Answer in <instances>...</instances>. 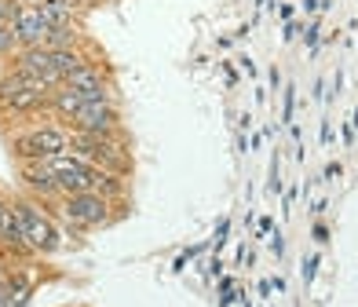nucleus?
Wrapping results in <instances>:
<instances>
[{
    "label": "nucleus",
    "instance_id": "nucleus-1",
    "mask_svg": "<svg viewBox=\"0 0 358 307\" xmlns=\"http://www.w3.org/2000/svg\"><path fill=\"white\" fill-rule=\"evenodd\" d=\"M11 150L19 161H44L70 150V128L62 124H34L11 139Z\"/></svg>",
    "mask_w": 358,
    "mask_h": 307
},
{
    "label": "nucleus",
    "instance_id": "nucleus-2",
    "mask_svg": "<svg viewBox=\"0 0 358 307\" xmlns=\"http://www.w3.org/2000/svg\"><path fill=\"white\" fill-rule=\"evenodd\" d=\"M11 208H15L19 234H22V241H26L29 252H55V249H59V227L48 220V213H44L41 205L26 201V198H15Z\"/></svg>",
    "mask_w": 358,
    "mask_h": 307
},
{
    "label": "nucleus",
    "instance_id": "nucleus-3",
    "mask_svg": "<svg viewBox=\"0 0 358 307\" xmlns=\"http://www.w3.org/2000/svg\"><path fill=\"white\" fill-rule=\"evenodd\" d=\"M62 213H66L70 223H77L80 231H95V227H106L113 208L103 194L95 190H80V194H70V198H62Z\"/></svg>",
    "mask_w": 358,
    "mask_h": 307
},
{
    "label": "nucleus",
    "instance_id": "nucleus-4",
    "mask_svg": "<svg viewBox=\"0 0 358 307\" xmlns=\"http://www.w3.org/2000/svg\"><path fill=\"white\" fill-rule=\"evenodd\" d=\"M48 169L55 172L59 180V194L70 198V194H80V190H92V180H95V165L85 161L80 154L66 150V154H55V157H44Z\"/></svg>",
    "mask_w": 358,
    "mask_h": 307
},
{
    "label": "nucleus",
    "instance_id": "nucleus-5",
    "mask_svg": "<svg viewBox=\"0 0 358 307\" xmlns=\"http://www.w3.org/2000/svg\"><path fill=\"white\" fill-rule=\"evenodd\" d=\"M117 106H113V99H92L77 110V117L70 121V128H77V132H95V136H117Z\"/></svg>",
    "mask_w": 358,
    "mask_h": 307
},
{
    "label": "nucleus",
    "instance_id": "nucleus-6",
    "mask_svg": "<svg viewBox=\"0 0 358 307\" xmlns=\"http://www.w3.org/2000/svg\"><path fill=\"white\" fill-rule=\"evenodd\" d=\"M11 70H22L29 77H37L44 88H59L62 85V77L55 70V62H52V52L48 48H19V52L11 55Z\"/></svg>",
    "mask_w": 358,
    "mask_h": 307
},
{
    "label": "nucleus",
    "instance_id": "nucleus-7",
    "mask_svg": "<svg viewBox=\"0 0 358 307\" xmlns=\"http://www.w3.org/2000/svg\"><path fill=\"white\" fill-rule=\"evenodd\" d=\"M62 85L73 88V92H80L88 103H92V99H110V77H106L103 66H95V62H85V66L73 70L66 80H62Z\"/></svg>",
    "mask_w": 358,
    "mask_h": 307
},
{
    "label": "nucleus",
    "instance_id": "nucleus-8",
    "mask_svg": "<svg viewBox=\"0 0 358 307\" xmlns=\"http://www.w3.org/2000/svg\"><path fill=\"white\" fill-rule=\"evenodd\" d=\"M15 37H19V48H44V37H48V19L41 8H19V15H15Z\"/></svg>",
    "mask_w": 358,
    "mask_h": 307
},
{
    "label": "nucleus",
    "instance_id": "nucleus-9",
    "mask_svg": "<svg viewBox=\"0 0 358 307\" xmlns=\"http://www.w3.org/2000/svg\"><path fill=\"white\" fill-rule=\"evenodd\" d=\"M19 180L26 190H34L37 198H59V180L48 169V161H19Z\"/></svg>",
    "mask_w": 358,
    "mask_h": 307
},
{
    "label": "nucleus",
    "instance_id": "nucleus-10",
    "mask_svg": "<svg viewBox=\"0 0 358 307\" xmlns=\"http://www.w3.org/2000/svg\"><path fill=\"white\" fill-rule=\"evenodd\" d=\"M88 99H85V95H80V92H73V88H66V85H59L55 92H52V110H55V114L62 117V121H73L77 117V110L80 106H85Z\"/></svg>",
    "mask_w": 358,
    "mask_h": 307
},
{
    "label": "nucleus",
    "instance_id": "nucleus-11",
    "mask_svg": "<svg viewBox=\"0 0 358 307\" xmlns=\"http://www.w3.org/2000/svg\"><path fill=\"white\" fill-rule=\"evenodd\" d=\"M92 190L95 194H103V198L113 205V201H121L128 187H124V176H113V172H103V169H95V180H92Z\"/></svg>",
    "mask_w": 358,
    "mask_h": 307
},
{
    "label": "nucleus",
    "instance_id": "nucleus-12",
    "mask_svg": "<svg viewBox=\"0 0 358 307\" xmlns=\"http://www.w3.org/2000/svg\"><path fill=\"white\" fill-rule=\"evenodd\" d=\"M52 62H55L59 77L66 80L73 70H80V66H85V62H88V55L80 52V44H77V48H55V52H52Z\"/></svg>",
    "mask_w": 358,
    "mask_h": 307
},
{
    "label": "nucleus",
    "instance_id": "nucleus-13",
    "mask_svg": "<svg viewBox=\"0 0 358 307\" xmlns=\"http://www.w3.org/2000/svg\"><path fill=\"white\" fill-rule=\"evenodd\" d=\"M41 11H44V19H48V26H77V19H73V11L62 4V0H41L37 4Z\"/></svg>",
    "mask_w": 358,
    "mask_h": 307
},
{
    "label": "nucleus",
    "instance_id": "nucleus-14",
    "mask_svg": "<svg viewBox=\"0 0 358 307\" xmlns=\"http://www.w3.org/2000/svg\"><path fill=\"white\" fill-rule=\"evenodd\" d=\"M80 37H77V26H52L44 37V48L48 52H55V48H77Z\"/></svg>",
    "mask_w": 358,
    "mask_h": 307
},
{
    "label": "nucleus",
    "instance_id": "nucleus-15",
    "mask_svg": "<svg viewBox=\"0 0 358 307\" xmlns=\"http://www.w3.org/2000/svg\"><path fill=\"white\" fill-rule=\"evenodd\" d=\"M29 293H34V282H26V278H11V282L4 285V297H8L11 307H22V304L29 300Z\"/></svg>",
    "mask_w": 358,
    "mask_h": 307
},
{
    "label": "nucleus",
    "instance_id": "nucleus-16",
    "mask_svg": "<svg viewBox=\"0 0 358 307\" xmlns=\"http://www.w3.org/2000/svg\"><path fill=\"white\" fill-rule=\"evenodd\" d=\"M19 52V37H15L11 26H0V59H8Z\"/></svg>",
    "mask_w": 358,
    "mask_h": 307
},
{
    "label": "nucleus",
    "instance_id": "nucleus-17",
    "mask_svg": "<svg viewBox=\"0 0 358 307\" xmlns=\"http://www.w3.org/2000/svg\"><path fill=\"white\" fill-rule=\"evenodd\" d=\"M315 271H318V256H311V260L303 264V278L311 282V278H315Z\"/></svg>",
    "mask_w": 358,
    "mask_h": 307
},
{
    "label": "nucleus",
    "instance_id": "nucleus-18",
    "mask_svg": "<svg viewBox=\"0 0 358 307\" xmlns=\"http://www.w3.org/2000/svg\"><path fill=\"white\" fill-rule=\"evenodd\" d=\"M259 234H274V220H271V216L259 220Z\"/></svg>",
    "mask_w": 358,
    "mask_h": 307
},
{
    "label": "nucleus",
    "instance_id": "nucleus-19",
    "mask_svg": "<svg viewBox=\"0 0 358 307\" xmlns=\"http://www.w3.org/2000/svg\"><path fill=\"white\" fill-rule=\"evenodd\" d=\"M315 238H318V241H329V231H325L322 223H318V227H315Z\"/></svg>",
    "mask_w": 358,
    "mask_h": 307
},
{
    "label": "nucleus",
    "instance_id": "nucleus-20",
    "mask_svg": "<svg viewBox=\"0 0 358 307\" xmlns=\"http://www.w3.org/2000/svg\"><path fill=\"white\" fill-rule=\"evenodd\" d=\"M15 4H19V8H37L41 0H15Z\"/></svg>",
    "mask_w": 358,
    "mask_h": 307
},
{
    "label": "nucleus",
    "instance_id": "nucleus-21",
    "mask_svg": "<svg viewBox=\"0 0 358 307\" xmlns=\"http://www.w3.org/2000/svg\"><path fill=\"white\" fill-rule=\"evenodd\" d=\"M0 26H4V22H0Z\"/></svg>",
    "mask_w": 358,
    "mask_h": 307
}]
</instances>
